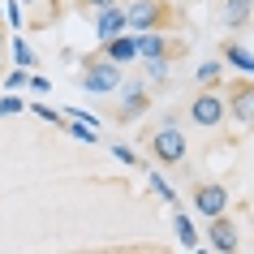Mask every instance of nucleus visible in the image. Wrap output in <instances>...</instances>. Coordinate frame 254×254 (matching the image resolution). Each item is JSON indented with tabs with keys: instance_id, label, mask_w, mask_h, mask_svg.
<instances>
[{
	"instance_id": "nucleus-1",
	"label": "nucleus",
	"mask_w": 254,
	"mask_h": 254,
	"mask_svg": "<svg viewBox=\"0 0 254 254\" xmlns=\"http://www.w3.org/2000/svg\"><path fill=\"white\" fill-rule=\"evenodd\" d=\"M173 22H177V13H173L168 0H134L125 9V30H134V35H142V30H168Z\"/></svg>"
},
{
	"instance_id": "nucleus-2",
	"label": "nucleus",
	"mask_w": 254,
	"mask_h": 254,
	"mask_svg": "<svg viewBox=\"0 0 254 254\" xmlns=\"http://www.w3.org/2000/svg\"><path fill=\"white\" fill-rule=\"evenodd\" d=\"M228 108H224V95L215 91V86H198V95L190 99V121L202 125V129H215V125H224Z\"/></svg>"
},
{
	"instance_id": "nucleus-3",
	"label": "nucleus",
	"mask_w": 254,
	"mask_h": 254,
	"mask_svg": "<svg viewBox=\"0 0 254 254\" xmlns=\"http://www.w3.org/2000/svg\"><path fill=\"white\" fill-rule=\"evenodd\" d=\"M151 155H155L160 164H168V168L186 160V134L177 129V121H164L160 129L151 134Z\"/></svg>"
},
{
	"instance_id": "nucleus-4",
	"label": "nucleus",
	"mask_w": 254,
	"mask_h": 254,
	"mask_svg": "<svg viewBox=\"0 0 254 254\" xmlns=\"http://www.w3.org/2000/svg\"><path fill=\"white\" fill-rule=\"evenodd\" d=\"M134 39H138V61H155V56L173 61V56H186V43H168V30H142Z\"/></svg>"
},
{
	"instance_id": "nucleus-5",
	"label": "nucleus",
	"mask_w": 254,
	"mask_h": 254,
	"mask_svg": "<svg viewBox=\"0 0 254 254\" xmlns=\"http://www.w3.org/2000/svg\"><path fill=\"white\" fill-rule=\"evenodd\" d=\"M121 86V65L117 61H91V69L82 73V91L91 95H108Z\"/></svg>"
},
{
	"instance_id": "nucleus-6",
	"label": "nucleus",
	"mask_w": 254,
	"mask_h": 254,
	"mask_svg": "<svg viewBox=\"0 0 254 254\" xmlns=\"http://www.w3.org/2000/svg\"><path fill=\"white\" fill-rule=\"evenodd\" d=\"M224 108L233 112V121L254 125V82L250 78H237L233 86H228V95H224Z\"/></svg>"
},
{
	"instance_id": "nucleus-7",
	"label": "nucleus",
	"mask_w": 254,
	"mask_h": 254,
	"mask_svg": "<svg viewBox=\"0 0 254 254\" xmlns=\"http://www.w3.org/2000/svg\"><path fill=\"white\" fill-rule=\"evenodd\" d=\"M117 91H121L117 121H138V117H147V108H151V95H147V86H142V82H121Z\"/></svg>"
},
{
	"instance_id": "nucleus-8",
	"label": "nucleus",
	"mask_w": 254,
	"mask_h": 254,
	"mask_svg": "<svg viewBox=\"0 0 254 254\" xmlns=\"http://www.w3.org/2000/svg\"><path fill=\"white\" fill-rule=\"evenodd\" d=\"M194 207H198V215H207V220L224 215L228 211V190L220 186V181H198V186H194Z\"/></svg>"
},
{
	"instance_id": "nucleus-9",
	"label": "nucleus",
	"mask_w": 254,
	"mask_h": 254,
	"mask_svg": "<svg viewBox=\"0 0 254 254\" xmlns=\"http://www.w3.org/2000/svg\"><path fill=\"white\" fill-rule=\"evenodd\" d=\"M207 241H211V250H220V254H233L241 246V237H237V224L228 220V215H215L211 220V228H207Z\"/></svg>"
},
{
	"instance_id": "nucleus-10",
	"label": "nucleus",
	"mask_w": 254,
	"mask_h": 254,
	"mask_svg": "<svg viewBox=\"0 0 254 254\" xmlns=\"http://www.w3.org/2000/svg\"><path fill=\"white\" fill-rule=\"evenodd\" d=\"M121 30H125V9H121V4H108V9L95 13V39L99 43H108L112 35H121Z\"/></svg>"
},
{
	"instance_id": "nucleus-11",
	"label": "nucleus",
	"mask_w": 254,
	"mask_h": 254,
	"mask_svg": "<svg viewBox=\"0 0 254 254\" xmlns=\"http://www.w3.org/2000/svg\"><path fill=\"white\" fill-rule=\"evenodd\" d=\"M104 61H117V65H129V61H138V39L129 35V30L112 35V39L104 43Z\"/></svg>"
},
{
	"instance_id": "nucleus-12",
	"label": "nucleus",
	"mask_w": 254,
	"mask_h": 254,
	"mask_svg": "<svg viewBox=\"0 0 254 254\" xmlns=\"http://www.w3.org/2000/svg\"><path fill=\"white\" fill-rule=\"evenodd\" d=\"M254 17V0H220V22L228 30H241Z\"/></svg>"
},
{
	"instance_id": "nucleus-13",
	"label": "nucleus",
	"mask_w": 254,
	"mask_h": 254,
	"mask_svg": "<svg viewBox=\"0 0 254 254\" xmlns=\"http://www.w3.org/2000/svg\"><path fill=\"white\" fill-rule=\"evenodd\" d=\"M173 228H177V241H181L186 250H198V228H194V220H190L186 211L173 215Z\"/></svg>"
},
{
	"instance_id": "nucleus-14",
	"label": "nucleus",
	"mask_w": 254,
	"mask_h": 254,
	"mask_svg": "<svg viewBox=\"0 0 254 254\" xmlns=\"http://www.w3.org/2000/svg\"><path fill=\"white\" fill-rule=\"evenodd\" d=\"M224 61H228L233 69H241V73H254V52H246V48L233 43V39L224 43Z\"/></svg>"
},
{
	"instance_id": "nucleus-15",
	"label": "nucleus",
	"mask_w": 254,
	"mask_h": 254,
	"mask_svg": "<svg viewBox=\"0 0 254 254\" xmlns=\"http://www.w3.org/2000/svg\"><path fill=\"white\" fill-rule=\"evenodd\" d=\"M220 78H224V61H202L194 69V82L198 86H220Z\"/></svg>"
},
{
	"instance_id": "nucleus-16",
	"label": "nucleus",
	"mask_w": 254,
	"mask_h": 254,
	"mask_svg": "<svg viewBox=\"0 0 254 254\" xmlns=\"http://www.w3.org/2000/svg\"><path fill=\"white\" fill-rule=\"evenodd\" d=\"M61 125H65V129H69L73 138H78V142H99V134H95V125H86V121H78V117H65Z\"/></svg>"
},
{
	"instance_id": "nucleus-17",
	"label": "nucleus",
	"mask_w": 254,
	"mask_h": 254,
	"mask_svg": "<svg viewBox=\"0 0 254 254\" xmlns=\"http://www.w3.org/2000/svg\"><path fill=\"white\" fill-rule=\"evenodd\" d=\"M13 61H17L22 69H35V65H39V56L26 48V39H13Z\"/></svg>"
},
{
	"instance_id": "nucleus-18",
	"label": "nucleus",
	"mask_w": 254,
	"mask_h": 254,
	"mask_svg": "<svg viewBox=\"0 0 254 254\" xmlns=\"http://www.w3.org/2000/svg\"><path fill=\"white\" fill-rule=\"evenodd\" d=\"M30 112L39 121H48V125H61V121H65V112H56V108H48V104H30Z\"/></svg>"
},
{
	"instance_id": "nucleus-19",
	"label": "nucleus",
	"mask_w": 254,
	"mask_h": 254,
	"mask_svg": "<svg viewBox=\"0 0 254 254\" xmlns=\"http://www.w3.org/2000/svg\"><path fill=\"white\" fill-rule=\"evenodd\" d=\"M147 181H151V190H155V194H160V198H164V202H177V194H173V186H168V181H164V177H160V173H151V177H147Z\"/></svg>"
},
{
	"instance_id": "nucleus-20",
	"label": "nucleus",
	"mask_w": 254,
	"mask_h": 254,
	"mask_svg": "<svg viewBox=\"0 0 254 254\" xmlns=\"http://www.w3.org/2000/svg\"><path fill=\"white\" fill-rule=\"evenodd\" d=\"M147 78H151V82H168V61H164V56L147 61Z\"/></svg>"
},
{
	"instance_id": "nucleus-21",
	"label": "nucleus",
	"mask_w": 254,
	"mask_h": 254,
	"mask_svg": "<svg viewBox=\"0 0 254 254\" xmlns=\"http://www.w3.org/2000/svg\"><path fill=\"white\" fill-rule=\"evenodd\" d=\"M26 78H30V69H22V65H17L13 73L4 78V86H9V91H17V86H26Z\"/></svg>"
},
{
	"instance_id": "nucleus-22",
	"label": "nucleus",
	"mask_w": 254,
	"mask_h": 254,
	"mask_svg": "<svg viewBox=\"0 0 254 254\" xmlns=\"http://www.w3.org/2000/svg\"><path fill=\"white\" fill-rule=\"evenodd\" d=\"M117 160H121V164H129V168H138V155H134V147H125V142L117 147Z\"/></svg>"
},
{
	"instance_id": "nucleus-23",
	"label": "nucleus",
	"mask_w": 254,
	"mask_h": 254,
	"mask_svg": "<svg viewBox=\"0 0 254 254\" xmlns=\"http://www.w3.org/2000/svg\"><path fill=\"white\" fill-rule=\"evenodd\" d=\"M0 108H4V117H9V112H22V99H17V95H4Z\"/></svg>"
},
{
	"instance_id": "nucleus-24",
	"label": "nucleus",
	"mask_w": 254,
	"mask_h": 254,
	"mask_svg": "<svg viewBox=\"0 0 254 254\" xmlns=\"http://www.w3.org/2000/svg\"><path fill=\"white\" fill-rule=\"evenodd\" d=\"M9 26H22V0H13V4H9Z\"/></svg>"
},
{
	"instance_id": "nucleus-25",
	"label": "nucleus",
	"mask_w": 254,
	"mask_h": 254,
	"mask_svg": "<svg viewBox=\"0 0 254 254\" xmlns=\"http://www.w3.org/2000/svg\"><path fill=\"white\" fill-rule=\"evenodd\" d=\"M30 82V91H35V95H48V91H52V86H48V78H26Z\"/></svg>"
},
{
	"instance_id": "nucleus-26",
	"label": "nucleus",
	"mask_w": 254,
	"mask_h": 254,
	"mask_svg": "<svg viewBox=\"0 0 254 254\" xmlns=\"http://www.w3.org/2000/svg\"><path fill=\"white\" fill-rule=\"evenodd\" d=\"M82 4H86L91 13H99V9H108V4H121V0H82Z\"/></svg>"
},
{
	"instance_id": "nucleus-27",
	"label": "nucleus",
	"mask_w": 254,
	"mask_h": 254,
	"mask_svg": "<svg viewBox=\"0 0 254 254\" xmlns=\"http://www.w3.org/2000/svg\"><path fill=\"white\" fill-rule=\"evenodd\" d=\"M22 4H26V9H30V4H43V0H22Z\"/></svg>"
},
{
	"instance_id": "nucleus-28",
	"label": "nucleus",
	"mask_w": 254,
	"mask_h": 254,
	"mask_svg": "<svg viewBox=\"0 0 254 254\" xmlns=\"http://www.w3.org/2000/svg\"><path fill=\"white\" fill-rule=\"evenodd\" d=\"M0 48H4V26H0Z\"/></svg>"
},
{
	"instance_id": "nucleus-29",
	"label": "nucleus",
	"mask_w": 254,
	"mask_h": 254,
	"mask_svg": "<svg viewBox=\"0 0 254 254\" xmlns=\"http://www.w3.org/2000/svg\"><path fill=\"white\" fill-rule=\"evenodd\" d=\"M48 4H52V9H56V0H48Z\"/></svg>"
},
{
	"instance_id": "nucleus-30",
	"label": "nucleus",
	"mask_w": 254,
	"mask_h": 254,
	"mask_svg": "<svg viewBox=\"0 0 254 254\" xmlns=\"http://www.w3.org/2000/svg\"><path fill=\"white\" fill-rule=\"evenodd\" d=\"M0 117H4V108H0Z\"/></svg>"
}]
</instances>
